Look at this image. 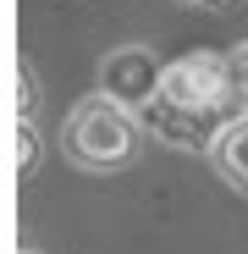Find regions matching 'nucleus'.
Masks as SVG:
<instances>
[{
    "label": "nucleus",
    "mask_w": 248,
    "mask_h": 254,
    "mask_svg": "<svg viewBox=\"0 0 248 254\" xmlns=\"http://www.w3.org/2000/svg\"><path fill=\"white\" fill-rule=\"evenodd\" d=\"M237 89H232V66L215 50H188L177 61H165V83H160V100L144 111L149 138L204 155L210 160L215 133L237 116Z\"/></svg>",
    "instance_id": "f257e3e1"
},
{
    "label": "nucleus",
    "mask_w": 248,
    "mask_h": 254,
    "mask_svg": "<svg viewBox=\"0 0 248 254\" xmlns=\"http://www.w3.org/2000/svg\"><path fill=\"white\" fill-rule=\"evenodd\" d=\"M144 138H149L144 116H133L127 105L105 100L99 89L83 94L66 111V122H61V155L77 166V172H89V177L127 172V166L144 155Z\"/></svg>",
    "instance_id": "f03ea898"
},
{
    "label": "nucleus",
    "mask_w": 248,
    "mask_h": 254,
    "mask_svg": "<svg viewBox=\"0 0 248 254\" xmlns=\"http://www.w3.org/2000/svg\"><path fill=\"white\" fill-rule=\"evenodd\" d=\"M160 83H165V61L149 45H116L99 61V94L116 100V105H127L133 116H144L160 100Z\"/></svg>",
    "instance_id": "7ed1b4c3"
},
{
    "label": "nucleus",
    "mask_w": 248,
    "mask_h": 254,
    "mask_svg": "<svg viewBox=\"0 0 248 254\" xmlns=\"http://www.w3.org/2000/svg\"><path fill=\"white\" fill-rule=\"evenodd\" d=\"M210 166L248 199V111H237L221 133H215V144H210Z\"/></svg>",
    "instance_id": "20e7f679"
},
{
    "label": "nucleus",
    "mask_w": 248,
    "mask_h": 254,
    "mask_svg": "<svg viewBox=\"0 0 248 254\" xmlns=\"http://www.w3.org/2000/svg\"><path fill=\"white\" fill-rule=\"evenodd\" d=\"M33 155V116H11V166L22 172Z\"/></svg>",
    "instance_id": "39448f33"
},
{
    "label": "nucleus",
    "mask_w": 248,
    "mask_h": 254,
    "mask_svg": "<svg viewBox=\"0 0 248 254\" xmlns=\"http://www.w3.org/2000/svg\"><path fill=\"white\" fill-rule=\"evenodd\" d=\"M226 66H232V89H237V105L248 111V39L226 56Z\"/></svg>",
    "instance_id": "423d86ee"
},
{
    "label": "nucleus",
    "mask_w": 248,
    "mask_h": 254,
    "mask_svg": "<svg viewBox=\"0 0 248 254\" xmlns=\"http://www.w3.org/2000/svg\"><path fill=\"white\" fill-rule=\"evenodd\" d=\"M188 6H198V11H232L237 0H188Z\"/></svg>",
    "instance_id": "0eeeda50"
},
{
    "label": "nucleus",
    "mask_w": 248,
    "mask_h": 254,
    "mask_svg": "<svg viewBox=\"0 0 248 254\" xmlns=\"http://www.w3.org/2000/svg\"><path fill=\"white\" fill-rule=\"evenodd\" d=\"M22 254H33V249H22Z\"/></svg>",
    "instance_id": "6e6552de"
}]
</instances>
